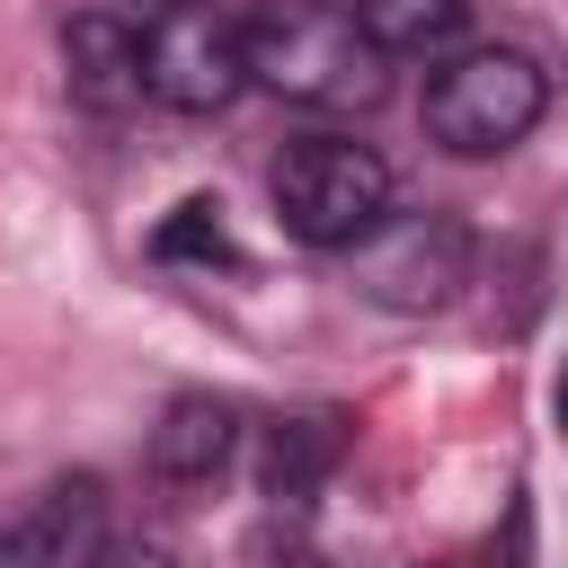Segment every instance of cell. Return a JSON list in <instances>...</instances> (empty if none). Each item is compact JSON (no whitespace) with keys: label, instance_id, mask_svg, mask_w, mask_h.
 <instances>
[{"label":"cell","instance_id":"6da1fadb","mask_svg":"<svg viewBox=\"0 0 568 568\" xmlns=\"http://www.w3.org/2000/svg\"><path fill=\"white\" fill-rule=\"evenodd\" d=\"M248 80L320 106V115H364L390 89V62L373 53V36L355 27V9L337 0H275L248 18Z\"/></svg>","mask_w":568,"mask_h":568},{"label":"cell","instance_id":"9c48e42d","mask_svg":"<svg viewBox=\"0 0 568 568\" xmlns=\"http://www.w3.org/2000/svg\"><path fill=\"white\" fill-rule=\"evenodd\" d=\"M470 0H355V27L373 36L382 62H435L462 44Z\"/></svg>","mask_w":568,"mask_h":568},{"label":"cell","instance_id":"5b68a950","mask_svg":"<svg viewBox=\"0 0 568 568\" xmlns=\"http://www.w3.org/2000/svg\"><path fill=\"white\" fill-rule=\"evenodd\" d=\"M355 284L390 311H444L470 284V231L453 213H390L355 248Z\"/></svg>","mask_w":568,"mask_h":568},{"label":"cell","instance_id":"5bb4252c","mask_svg":"<svg viewBox=\"0 0 568 568\" xmlns=\"http://www.w3.org/2000/svg\"><path fill=\"white\" fill-rule=\"evenodd\" d=\"M160 9H178V0H115V18H133V27H151Z\"/></svg>","mask_w":568,"mask_h":568},{"label":"cell","instance_id":"7a4b0ae2","mask_svg":"<svg viewBox=\"0 0 568 568\" xmlns=\"http://www.w3.org/2000/svg\"><path fill=\"white\" fill-rule=\"evenodd\" d=\"M266 195H275V213L302 248H328V257L346 248L355 257L390 222V160L355 133H302L266 169Z\"/></svg>","mask_w":568,"mask_h":568},{"label":"cell","instance_id":"8992f818","mask_svg":"<svg viewBox=\"0 0 568 568\" xmlns=\"http://www.w3.org/2000/svg\"><path fill=\"white\" fill-rule=\"evenodd\" d=\"M98 550H106V488L89 470L0 515V568H98Z\"/></svg>","mask_w":568,"mask_h":568},{"label":"cell","instance_id":"8fae6325","mask_svg":"<svg viewBox=\"0 0 568 568\" xmlns=\"http://www.w3.org/2000/svg\"><path fill=\"white\" fill-rule=\"evenodd\" d=\"M151 248L169 257V266H231V231H222V204L213 195H186L160 231H151Z\"/></svg>","mask_w":568,"mask_h":568},{"label":"cell","instance_id":"30bf717a","mask_svg":"<svg viewBox=\"0 0 568 568\" xmlns=\"http://www.w3.org/2000/svg\"><path fill=\"white\" fill-rule=\"evenodd\" d=\"M337 453H346L337 417H284V426L266 435V462H257V479H266V497H275V506H311Z\"/></svg>","mask_w":568,"mask_h":568},{"label":"cell","instance_id":"7c38bea8","mask_svg":"<svg viewBox=\"0 0 568 568\" xmlns=\"http://www.w3.org/2000/svg\"><path fill=\"white\" fill-rule=\"evenodd\" d=\"M98 568H178V559H169L160 541H106V550H98Z\"/></svg>","mask_w":568,"mask_h":568},{"label":"cell","instance_id":"3957f363","mask_svg":"<svg viewBox=\"0 0 568 568\" xmlns=\"http://www.w3.org/2000/svg\"><path fill=\"white\" fill-rule=\"evenodd\" d=\"M550 106V80L532 53L515 44H470L453 53L435 80H426V133L453 151V160H488V151H515Z\"/></svg>","mask_w":568,"mask_h":568},{"label":"cell","instance_id":"ba28073f","mask_svg":"<svg viewBox=\"0 0 568 568\" xmlns=\"http://www.w3.org/2000/svg\"><path fill=\"white\" fill-rule=\"evenodd\" d=\"M231 444H240V408L213 399V390H186V399H169L160 426H151V470H160L169 488H204V479L231 462Z\"/></svg>","mask_w":568,"mask_h":568},{"label":"cell","instance_id":"52a82bcc","mask_svg":"<svg viewBox=\"0 0 568 568\" xmlns=\"http://www.w3.org/2000/svg\"><path fill=\"white\" fill-rule=\"evenodd\" d=\"M62 62H71V98H80L89 115H124V106L151 98V89H142V27L115 18V9L71 18V27H62Z\"/></svg>","mask_w":568,"mask_h":568},{"label":"cell","instance_id":"277c9868","mask_svg":"<svg viewBox=\"0 0 568 568\" xmlns=\"http://www.w3.org/2000/svg\"><path fill=\"white\" fill-rule=\"evenodd\" d=\"M142 89L178 115H222L248 89V18L222 0H178L142 27Z\"/></svg>","mask_w":568,"mask_h":568},{"label":"cell","instance_id":"4fadbf2b","mask_svg":"<svg viewBox=\"0 0 568 568\" xmlns=\"http://www.w3.org/2000/svg\"><path fill=\"white\" fill-rule=\"evenodd\" d=\"M257 568H320V559H311L302 541H275V532H266V541H257Z\"/></svg>","mask_w":568,"mask_h":568},{"label":"cell","instance_id":"9a60e30c","mask_svg":"<svg viewBox=\"0 0 568 568\" xmlns=\"http://www.w3.org/2000/svg\"><path fill=\"white\" fill-rule=\"evenodd\" d=\"M559 426H568V364H559Z\"/></svg>","mask_w":568,"mask_h":568}]
</instances>
